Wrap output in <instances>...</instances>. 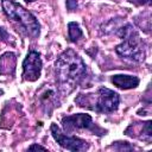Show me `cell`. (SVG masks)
Returning <instances> with one entry per match:
<instances>
[{"instance_id": "6da1fadb", "label": "cell", "mask_w": 152, "mask_h": 152, "mask_svg": "<svg viewBox=\"0 0 152 152\" xmlns=\"http://www.w3.org/2000/svg\"><path fill=\"white\" fill-rule=\"evenodd\" d=\"M56 78L62 87H75L86 74L83 59L71 49L64 51L55 64Z\"/></svg>"}, {"instance_id": "7a4b0ae2", "label": "cell", "mask_w": 152, "mask_h": 152, "mask_svg": "<svg viewBox=\"0 0 152 152\" xmlns=\"http://www.w3.org/2000/svg\"><path fill=\"white\" fill-rule=\"evenodd\" d=\"M1 6H2V10H4L5 14L8 18L14 19L15 21H18L27 31V33L31 37L36 38V37L39 36L40 25H39L38 20L36 19V17L31 12H28L21 5L17 4L13 0H2Z\"/></svg>"}, {"instance_id": "3957f363", "label": "cell", "mask_w": 152, "mask_h": 152, "mask_svg": "<svg viewBox=\"0 0 152 152\" xmlns=\"http://www.w3.org/2000/svg\"><path fill=\"white\" fill-rule=\"evenodd\" d=\"M121 37L124 38V42L115 48L116 53L127 59L142 62L145 59V50L139 36L133 31L131 25H126L125 28H121Z\"/></svg>"}, {"instance_id": "277c9868", "label": "cell", "mask_w": 152, "mask_h": 152, "mask_svg": "<svg viewBox=\"0 0 152 152\" xmlns=\"http://www.w3.org/2000/svg\"><path fill=\"white\" fill-rule=\"evenodd\" d=\"M119 95L118 93L101 87L97 90L96 94V101H94V106L90 107V109L97 112V113H112L115 112L119 107Z\"/></svg>"}, {"instance_id": "5b68a950", "label": "cell", "mask_w": 152, "mask_h": 152, "mask_svg": "<svg viewBox=\"0 0 152 152\" xmlns=\"http://www.w3.org/2000/svg\"><path fill=\"white\" fill-rule=\"evenodd\" d=\"M63 128L65 131H72V129H90L91 132H96L99 135H102L104 133L103 129L97 127L89 114H74L68 115L62 119Z\"/></svg>"}, {"instance_id": "8992f818", "label": "cell", "mask_w": 152, "mask_h": 152, "mask_svg": "<svg viewBox=\"0 0 152 152\" xmlns=\"http://www.w3.org/2000/svg\"><path fill=\"white\" fill-rule=\"evenodd\" d=\"M50 129H51V134H52L53 139L63 148H66L69 151H86L89 148V144L86 140L77 138V137L65 135L64 133H62L61 128L56 124H52Z\"/></svg>"}, {"instance_id": "52a82bcc", "label": "cell", "mask_w": 152, "mask_h": 152, "mask_svg": "<svg viewBox=\"0 0 152 152\" xmlns=\"http://www.w3.org/2000/svg\"><path fill=\"white\" fill-rule=\"evenodd\" d=\"M42 65L43 64H42L40 55L37 51L31 50L23 62V76H24V78L26 81H31V82L38 80L40 76Z\"/></svg>"}, {"instance_id": "ba28073f", "label": "cell", "mask_w": 152, "mask_h": 152, "mask_svg": "<svg viewBox=\"0 0 152 152\" xmlns=\"http://www.w3.org/2000/svg\"><path fill=\"white\" fill-rule=\"evenodd\" d=\"M112 83L121 89H132L139 84V78L131 75H114L112 77Z\"/></svg>"}, {"instance_id": "9c48e42d", "label": "cell", "mask_w": 152, "mask_h": 152, "mask_svg": "<svg viewBox=\"0 0 152 152\" xmlns=\"http://www.w3.org/2000/svg\"><path fill=\"white\" fill-rule=\"evenodd\" d=\"M15 55L13 52H6L0 57V74L12 75L15 70Z\"/></svg>"}, {"instance_id": "30bf717a", "label": "cell", "mask_w": 152, "mask_h": 152, "mask_svg": "<svg viewBox=\"0 0 152 152\" xmlns=\"http://www.w3.org/2000/svg\"><path fill=\"white\" fill-rule=\"evenodd\" d=\"M68 34H69L70 42H74V43L77 42V40L83 36L82 30L80 28L78 24H76V23H74V21H71V23L68 24Z\"/></svg>"}, {"instance_id": "8fae6325", "label": "cell", "mask_w": 152, "mask_h": 152, "mask_svg": "<svg viewBox=\"0 0 152 152\" xmlns=\"http://www.w3.org/2000/svg\"><path fill=\"white\" fill-rule=\"evenodd\" d=\"M40 100H42V103L43 106L45 107V110L48 112V107L50 104H52L55 107V101H56V97H55V93L51 90V89H46L44 94L40 95Z\"/></svg>"}, {"instance_id": "7c38bea8", "label": "cell", "mask_w": 152, "mask_h": 152, "mask_svg": "<svg viewBox=\"0 0 152 152\" xmlns=\"http://www.w3.org/2000/svg\"><path fill=\"white\" fill-rule=\"evenodd\" d=\"M66 7L69 11H74L77 7V1L76 0H66Z\"/></svg>"}, {"instance_id": "4fadbf2b", "label": "cell", "mask_w": 152, "mask_h": 152, "mask_svg": "<svg viewBox=\"0 0 152 152\" xmlns=\"http://www.w3.org/2000/svg\"><path fill=\"white\" fill-rule=\"evenodd\" d=\"M28 150H43V151H46V147H44V146H40V145H37V144H34V145H31V146L28 147Z\"/></svg>"}, {"instance_id": "5bb4252c", "label": "cell", "mask_w": 152, "mask_h": 152, "mask_svg": "<svg viewBox=\"0 0 152 152\" xmlns=\"http://www.w3.org/2000/svg\"><path fill=\"white\" fill-rule=\"evenodd\" d=\"M129 1L135 2V4H138V5H144V4H150V2H151V0H129Z\"/></svg>"}, {"instance_id": "9a60e30c", "label": "cell", "mask_w": 152, "mask_h": 152, "mask_svg": "<svg viewBox=\"0 0 152 152\" xmlns=\"http://www.w3.org/2000/svg\"><path fill=\"white\" fill-rule=\"evenodd\" d=\"M25 1H27V2H28V1H34V0H25Z\"/></svg>"}]
</instances>
